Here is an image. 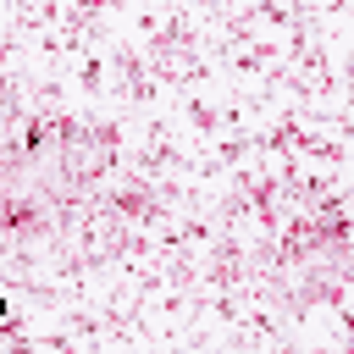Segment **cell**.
Returning <instances> with one entry per match:
<instances>
[{"mask_svg": "<svg viewBox=\"0 0 354 354\" xmlns=\"http://www.w3.org/2000/svg\"><path fill=\"white\" fill-rule=\"evenodd\" d=\"M0 315H6V288H0Z\"/></svg>", "mask_w": 354, "mask_h": 354, "instance_id": "cell-1", "label": "cell"}]
</instances>
